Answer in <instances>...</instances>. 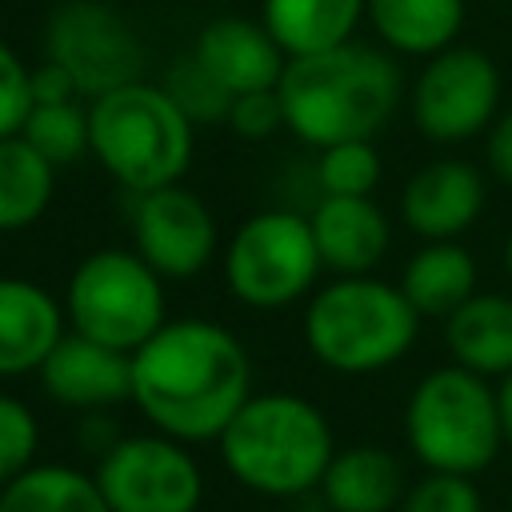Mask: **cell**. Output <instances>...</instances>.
Segmentation results:
<instances>
[{
	"instance_id": "1",
	"label": "cell",
	"mask_w": 512,
	"mask_h": 512,
	"mask_svg": "<svg viewBox=\"0 0 512 512\" xmlns=\"http://www.w3.org/2000/svg\"><path fill=\"white\" fill-rule=\"evenodd\" d=\"M252 396V356L240 336L208 316L164 320L132 352V404L148 428L216 444L240 404Z\"/></svg>"
},
{
	"instance_id": "2",
	"label": "cell",
	"mask_w": 512,
	"mask_h": 512,
	"mask_svg": "<svg viewBox=\"0 0 512 512\" xmlns=\"http://www.w3.org/2000/svg\"><path fill=\"white\" fill-rule=\"evenodd\" d=\"M404 92L396 56L364 40L292 56L276 84L284 128L316 152L340 140H372L400 112Z\"/></svg>"
},
{
	"instance_id": "3",
	"label": "cell",
	"mask_w": 512,
	"mask_h": 512,
	"mask_svg": "<svg viewBox=\"0 0 512 512\" xmlns=\"http://www.w3.org/2000/svg\"><path fill=\"white\" fill-rule=\"evenodd\" d=\"M224 472L264 500H300L320 488L336 456V432L324 408L288 388L252 392L216 436Z\"/></svg>"
},
{
	"instance_id": "4",
	"label": "cell",
	"mask_w": 512,
	"mask_h": 512,
	"mask_svg": "<svg viewBox=\"0 0 512 512\" xmlns=\"http://www.w3.org/2000/svg\"><path fill=\"white\" fill-rule=\"evenodd\" d=\"M420 324L400 284L372 272L332 276L304 300V344L336 376L388 372L416 348Z\"/></svg>"
},
{
	"instance_id": "5",
	"label": "cell",
	"mask_w": 512,
	"mask_h": 512,
	"mask_svg": "<svg viewBox=\"0 0 512 512\" xmlns=\"http://www.w3.org/2000/svg\"><path fill=\"white\" fill-rule=\"evenodd\" d=\"M88 156L128 196L180 184L196 156V124L164 84L140 76L88 100Z\"/></svg>"
},
{
	"instance_id": "6",
	"label": "cell",
	"mask_w": 512,
	"mask_h": 512,
	"mask_svg": "<svg viewBox=\"0 0 512 512\" xmlns=\"http://www.w3.org/2000/svg\"><path fill=\"white\" fill-rule=\"evenodd\" d=\"M404 440L412 460L428 472L480 476L504 448L496 380L460 364L424 372L404 404Z\"/></svg>"
},
{
	"instance_id": "7",
	"label": "cell",
	"mask_w": 512,
	"mask_h": 512,
	"mask_svg": "<svg viewBox=\"0 0 512 512\" xmlns=\"http://www.w3.org/2000/svg\"><path fill=\"white\" fill-rule=\"evenodd\" d=\"M168 280L136 248H92L80 256L64 284L68 328L136 352L168 320Z\"/></svg>"
},
{
	"instance_id": "8",
	"label": "cell",
	"mask_w": 512,
	"mask_h": 512,
	"mask_svg": "<svg viewBox=\"0 0 512 512\" xmlns=\"http://www.w3.org/2000/svg\"><path fill=\"white\" fill-rule=\"evenodd\" d=\"M320 272L324 260L312 224L296 208H260L220 244L224 288L256 312H284L308 300Z\"/></svg>"
},
{
	"instance_id": "9",
	"label": "cell",
	"mask_w": 512,
	"mask_h": 512,
	"mask_svg": "<svg viewBox=\"0 0 512 512\" xmlns=\"http://www.w3.org/2000/svg\"><path fill=\"white\" fill-rule=\"evenodd\" d=\"M504 100L500 64L472 44H452L428 60L408 80L404 104L412 128L432 144H464L488 132Z\"/></svg>"
},
{
	"instance_id": "10",
	"label": "cell",
	"mask_w": 512,
	"mask_h": 512,
	"mask_svg": "<svg viewBox=\"0 0 512 512\" xmlns=\"http://www.w3.org/2000/svg\"><path fill=\"white\" fill-rule=\"evenodd\" d=\"M44 60L60 64L84 100L144 76L148 52L116 0H60L40 32Z\"/></svg>"
},
{
	"instance_id": "11",
	"label": "cell",
	"mask_w": 512,
	"mask_h": 512,
	"mask_svg": "<svg viewBox=\"0 0 512 512\" xmlns=\"http://www.w3.org/2000/svg\"><path fill=\"white\" fill-rule=\"evenodd\" d=\"M112 512H200L204 472L192 444L156 428L124 432L92 468Z\"/></svg>"
},
{
	"instance_id": "12",
	"label": "cell",
	"mask_w": 512,
	"mask_h": 512,
	"mask_svg": "<svg viewBox=\"0 0 512 512\" xmlns=\"http://www.w3.org/2000/svg\"><path fill=\"white\" fill-rule=\"evenodd\" d=\"M128 236L132 248L164 280H192L220 252V228L212 208L200 192L184 184L136 192L128 200Z\"/></svg>"
},
{
	"instance_id": "13",
	"label": "cell",
	"mask_w": 512,
	"mask_h": 512,
	"mask_svg": "<svg viewBox=\"0 0 512 512\" xmlns=\"http://www.w3.org/2000/svg\"><path fill=\"white\" fill-rule=\"evenodd\" d=\"M488 204V168L464 156L420 164L400 188V220L420 240H460Z\"/></svg>"
},
{
	"instance_id": "14",
	"label": "cell",
	"mask_w": 512,
	"mask_h": 512,
	"mask_svg": "<svg viewBox=\"0 0 512 512\" xmlns=\"http://www.w3.org/2000/svg\"><path fill=\"white\" fill-rule=\"evenodd\" d=\"M40 388L68 412H112L132 400V352L100 344L80 332H64L40 364Z\"/></svg>"
},
{
	"instance_id": "15",
	"label": "cell",
	"mask_w": 512,
	"mask_h": 512,
	"mask_svg": "<svg viewBox=\"0 0 512 512\" xmlns=\"http://www.w3.org/2000/svg\"><path fill=\"white\" fill-rule=\"evenodd\" d=\"M232 96L240 92H264V88H276L280 76H284V48L272 40V32L264 28V20L256 16H236V12H224L216 20H208L192 48H188Z\"/></svg>"
},
{
	"instance_id": "16",
	"label": "cell",
	"mask_w": 512,
	"mask_h": 512,
	"mask_svg": "<svg viewBox=\"0 0 512 512\" xmlns=\"http://www.w3.org/2000/svg\"><path fill=\"white\" fill-rule=\"evenodd\" d=\"M308 224L332 276L372 272L392 248V220L372 196H316Z\"/></svg>"
},
{
	"instance_id": "17",
	"label": "cell",
	"mask_w": 512,
	"mask_h": 512,
	"mask_svg": "<svg viewBox=\"0 0 512 512\" xmlns=\"http://www.w3.org/2000/svg\"><path fill=\"white\" fill-rule=\"evenodd\" d=\"M68 332L64 300L28 276H0V380L32 376Z\"/></svg>"
},
{
	"instance_id": "18",
	"label": "cell",
	"mask_w": 512,
	"mask_h": 512,
	"mask_svg": "<svg viewBox=\"0 0 512 512\" xmlns=\"http://www.w3.org/2000/svg\"><path fill=\"white\" fill-rule=\"evenodd\" d=\"M316 492L328 512H396L408 492V476L392 448L352 444L336 448Z\"/></svg>"
},
{
	"instance_id": "19",
	"label": "cell",
	"mask_w": 512,
	"mask_h": 512,
	"mask_svg": "<svg viewBox=\"0 0 512 512\" xmlns=\"http://www.w3.org/2000/svg\"><path fill=\"white\" fill-rule=\"evenodd\" d=\"M364 20L396 60H428L460 40L468 0H368Z\"/></svg>"
},
{
	"instance_id": "20",
	"label": "cell",
	"mask_w": 512,
	"mask_h": 512,
	"mask_svg": "<svg viewBox=\"0 0 512 512\" xmlns=\"http://www.w3.org/2000/svg\"><path fill=\"white\" fill-rule=\"evenodd\" d=\"M444 348L452 364L500 380L512 372V296L472 292L456 312L444 316Z\"/></svg>"
},
{
	"instance_id": "21",
	"label": "cell",
	"mask_w": 512,
	"mask_h": 512,
	"mask_svg": "<svg viewBox=\"0 0 512 512\" xmlns=\"http://www.w3.org/2000/svg\"><path fill=\"white\" fill-rule=\"evenodd\" d=\"M396 284L420 312V320H444L472 292H480V264L460 240H424L408 256Z\"/></svg>"
},
{
	"instance_id": "22",
	"label": "cell",
	"mask_w": 512,
	"mask_h": 512,
	"mask_svg": "<svg viewBox=\"0 0 512 512\" xmlns=\"http://www.w3.org/2000/svg\"><path fill=\"white\" fill-rule=\"evenodd\" d=\"M368 0H260V20L284 56H312L356 40Z\"/></svg>"
},
{
	"instance_id": "23",
	"label": "cell",
	"mask_w": 512,
	"mask_h": 512,
	"mask_svg": "<svg viewBox=\"0 0 512 512\" xmlns=\"http://www.w3.org/2000/svg\"><path fill=\"white\" fill-rule=\"evenodd\" d=\"M0 512H112L92 472L64 460H36L0 488Z\"/></svg>"
},
{
	"instance_id": "24",
	"label": "cell",
	"mask_w": 512,
	"mask_h": 512,
	"mask_svg": "<svg viewBox=\"0 0 512 512\" xmlns=\"http://www.w3.org/2000/svg\"><path fill=\"white\" fill-rule=\"evenodd\" d=\"M56 196V164L20 132L0 136V232L32 228Z\"/></svg>"
},
{
	"instance_id": "25",
	"label": "cell",
	"mask_w": 512,
	"mask_h": 512,
	"mask_svg": "<svg viewBox=\"0 0 512 512\" xmlns=\"http://www.w3.org/2000/svg\"><path fill=\"white\" fill-rule=\"evenodd\" d=\"M20 136L48 156L56 168L76 164L88 156V100H60V104H32L24 116Z\"/></svg>"
},
{
	"instance_id": "26",
	"label": "cell",
	"mask_w": 512,
	"mask_h": 512,
	"mask_svg": "<svg viewBox=\"0 0 512 512\" xmlns=\"http://www.w3.org/2000/svg\"><path fill=\"white\" fill-rule=\"evenodd\" d=\"M384 160L372 140H340L316 152V188L324 196H372Z\"/></svg>"
},
{
	"instance_id": "27",
	"label": "cell",
	"mask_w": 512,
	"mask_h": 512,
	"mask_svg": "<svg viewBox=\"0 0 512 512\" xmlns=\"http://www.w3.org/2000/svg\"><path fill=\"white\" fill-rule=\"evenodd\" d=\"M160 84H164L168 96L188 112V120H192L196 128H200V124H224V120H228L232 92H228L192 52H184L180 60H172Z\"/></svg>"
},
{
	"instance_id": "28",
	"label": "cell",
	"mask_w": 512,
	"mask_h": 512,
	"mask_svg": "<svg viewBox=\"0 0 512 512\" xmlns=\"http://www.w3.org/2000/svg\"><path fill=\"white\" fill-rule=\"evenodd\" d=\"M396 512H484V496L476 488V476L424 468V476L408 484Z\"/></svg>"
},
{
	"instance_id": "29",
	"label": "cell",
	"mask_w": 512,
	"mask_h": 512,
	"mask_svg": "<svg viewBox=\"0 0 512 512\" xmlns=\"http://www.w3.org/2000/svg\"><path fill=\"white\" fill-rule=\"evenodd\" d=\"M36 452H40L36 412L20 396L0 392V488L12 476H20L28 464H36Z\"/></svg>"
},
{
	"instance_id": "30",
	"label": "cell",
	"mask_w": 512,
	"mask_h": 512,
	"mask_svg": "<svg viewBox=\"0 0 512 512\" xmlns=\"http://www.w3.org/2000/svg\"><path fill=\"white\" fill-rule=\"evenodd\" d=\"M224 128H232L240 140H268L284 128V108H280V96L276 88H264V92H240L232 96V108H228V120Z\"/></svg>"
},
{
	"instance_id": "31",
	"label": "cell",
	"mask_w": 512,
	"mask_h": 512,
	"mask_svg": "<svg viewBox=\"0 0 512 512\" xmlns=\"http://www.w3.org/2000/svg\"><path fill=\"white\" fill-rule=\"evenodd\" d=\"M28 64L24 56L0 36V136H16L24 128V116L32 108L28 92Z\"/></svg>"
},
{
	"instance_id": "32",
	"label": "cell",
	"mask_w": 512,
	"mask_h": 512,
	"mask_svg": "<svg viewBox=\"0 0 512 512\" xmlns=\"http://www.w3.org/2000/svg\"><path fill=\"white\" fill-rule=\"evenodd\" d=\"M484 168L496 176V184L512 188V104L500 108L484 132Z\"/></svg>"
},
{
	"instance_id": "33",
	"label": "cell",
	"mask_w": 512,
	"mask_h": 512,
	"mask_svg": "<svg viewBox=\"0 0 512 512\" xmlns=\"http://www.w3.org/2000/svg\"><path fill=\"white\" fill-rule=\"evenodd\" d=\"M28 92H32V104H60V100H84L80 88L72 84V76L52 64V60H40L32 72H28Z\"/></svg>"
},
{
	"instance_id": "34",
	"label": "cell",
	"mask_w": 512,
	"mask_h": 512,
	"mask_svg": "<svg viewBox=\"0 0 512 512\" xmlns=\"http://www.w3.org/2000/svg\"><path fill=\"white\" fill-rule=\"evenodd\" d=\"M124 436V428L108 416V412H80V424H76V444L88 448L96 460Z\"/></svg>"
},
{
	"instance_id": "35",
	"label": "cell",
	"mask_w": 512,
	"mask_h": 512,
	"mask_svg": "<svg viewBox=\"0 0 512 512\" xmlns=\"http://www.w3.org/2000/svg\"><path fill=\"white\" fill-rule=\"evenodd\" d=\"M496 408H500V428H504V444L512 448V372L496 380Z\"/></svg>"
},
{
	"instance_id": "36",
	"label": "cell",
	"mask_w": 512,
	"mask_h": 512,
	"mask_svg": "<svg viewBox=\"0 0 512 512\" xmlns=\"http://www.w3.org/2000/svg\"><path fill=\"white\" fill-rule=\"evenodd\" d=\"M504 272L512 276V232H508V240H504Z\"/></svg>"
}]
</instances>
